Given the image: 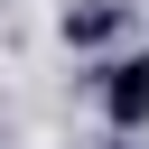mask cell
<instances>
[{
	"mask_svg": "<svg viewBox=\"0 0 149 149\" xmlns=\"http://www.w3.org/2000/svg\"><path fill=\"white\" fill-rule=\"evenodd\" d=\"M56 28H65V47H112V37L130 28V0H74Z\"/></svg>",
	"mask_w": 149,
	"mask_h": 149,
	"instance_id": "7a4b0ae2",
	"label": "cell"
},
{
	"mask_svg": "<svg viewBox=\"0 0 149 149\" xmlns=\"http://www.w3.org/2000/svg\"><path fill=\"white\" fill-rule=\"evenodd\" d=\"M93 93H102V121L112 130H149V56H112L93 74Z\"/></svg>",
	"mask_w": 149,
	"mask_h": 149,
	"instance_id": "6da1fadb",
	"label": "cell"
},
{
	"mask_svg": "<svg viewBox=\"0 0 149 149\" xmlns=\"http://www.w3.org/2000/svg\"><path fill=\"white\" fill-rule=\"evenodd\" d=\"M140 56H149V47H140Z\"/></svg>",
	"mask_w": 149,
	"mask_h": 149,
	"instance_id": "3957f363",
	"label": "cell"
}]
</instances>
